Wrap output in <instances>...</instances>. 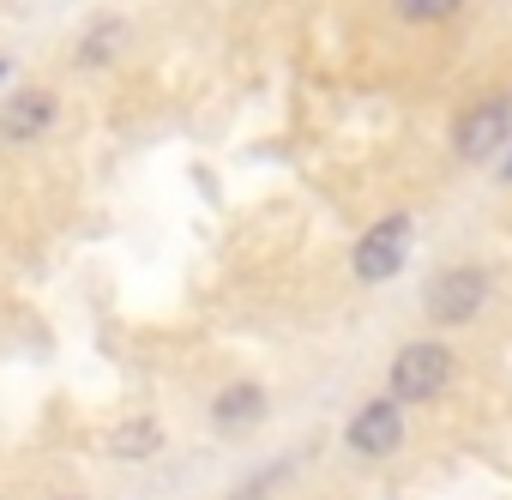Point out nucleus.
I'll return each instance as SVG.
<instances>
[{"mask_svg": "<svg viewBox=\"0 0 512 500\" xmlns=\"http://www.w3.org/2000/svg\"><path fill=\"white\" fill-rule=\"evenodd\" d=\"M404 241H410V217L404 211H392V217H380L362 241H356V278L362 284H386V278H398V266H404Z\"/></svg>", "mask_w": 512, "mask_h": 500, "instance_id": "2", "label": "nucleus"}, {"mask_svg": "<svg viewBox=\"0 0 512 500\" xmlns=\"http://www.w3.org/2000/svg\"><path fill=\"white\" fill-rule=\"evenodd\" d=\"M121 43H127V25L103 19V25H97V31H91L85 43H79V67H103V61H109V55H115Z\"/></svg>", "mask_w": 512, "mask_h": 500, "instance_id": "8", "label": "nucleus"}, {"mask_svg": "<svg viewBox=\"0 0 512 500\" xmlns=\"http://www.w3.org/2000/svg\"><path fill=\"white\" fill-rule=\"evenodd\" d=\"M506 181H512V157H506Z\"/></svg>", "mask_w": 512, "mask_h": 500, "instance_id": "12", "label": "nucleus"}, {"mask_svg": "<svg viewBox=\"0 0 512 500\" xmlns=\"http://www.w3.org/2000/svg\"><path fill=\"white\" fill-rule=\"evenodd\" d=\"M0 79H7V61H0Z\"/></svg>", "mask_w": 512, "mask_h": 500, "instance_id": "13", "label": "nucleus"}, {"mask_svg": "<svg viewBox=\"0 0 512 500\" xmlns=\"http://www.w3.org/2000/svg\"><path fill=\"white\" fill-rule=\"evenodd\" d=\"M229 500H272V482H247V488H235Z\"/></svg>", "mask_w": 512, "mask_h": 500, "instance_id": "11", "label": "nucleus"}, {"mask_svg": "<svg viewBox=\"0 0 512 500\" xmlns=\"http://www.w3.org/2000/svg\"><path fill=\"white\" fill-rule=\"evenodd\" d=\"M344 440H350V452H362V458H386V452H398V440H404V410H398L392 398H374V404H362V410L350 416Z\"/></svg>", "mask_w": 512, "mask_h": 500, "instance_id": "5", "label": "nucleus"}, {"mask_svg": "<svg viewBox=\"0 0 512 500\" xmlns=\"http://www.w3.org/2000/svg\"><path fill=\"white\" fill-rule=\"evenodd\" d=\"M151 446H157V428H151V422L121 428V434H115V452H127V458H139V452H151Z\"/></svg>", "mask_w": 512, "mask_h": 500, "instance_id": "10", "label": "nucleus"}, {"mask_svg": "<svg viewBox=\"0 0 512 500\" xmlns=\"http://www.w3.org/2000/svg\"><path fill=\"white\" fill-rule=\"evenodd\" d=\"M506 139H512V103H506V97H488V103L464 109V115H458V127H452V145H458V157H464V163L494 157Z\"/></svg>", "mask_w": 512, "mask_h": 500, "instance_id": "3", "label": "nucleus"}, {"mask_svg": "<svg viewBox=\"0 0 512 500\" xmlns=\"http://www.w3.org/2000/svg\"><path fill=\"white\" fill-rule=\"evenodd\" d=\"M266 416V386H253V380H235L211 398V422L217 428H253Z\"/></svg>", "mask_w": 512, "mask_h": 500, "instance_id": "7", "label": "nucleus"}, {"mask_svg": "<svg viewBox=\"0 0 512 500\" xmlns=\"http://www.w3.org/2000/svg\"><path fill=\"white\" fill-rule=\"evenodd\" d=\"M49 121H55V97H49V91H19L7 109H0V139L25 145V139L49 133Z\"/></svg>", "mask_w": 512, "mask_h": 500, "instance_id": "6", "label": "nucleus"}, {"mask_svg": "<svg viewBox=\"0 0 512 500\" xmlns=\"http://www.w3.org/2000/svg\"><path fill=\"white\" fill-rule=\"evenodd\" d=\"M452 350L446 344H434V338H416V344H404L398 356H392V404H428L434 392H446V380H452Z\"/></svg>", "mask_w": 512, "mask_h": 500, "instance_id": "1", "label": "nucleus"}, {"mask_svg": "<svg viewBox=\"0 0 512 500\" xmlns=\"http://www.w3.org/2000/svg\"><path fill=\"white\" fill-rule=\"evenodd\" d=\"M488 296V278L476 266H458V272H440L434 290H428V320L434 326H464Z\"/></svg>", "mask_w": 512, "mask_h": 500, "instance_id": "4", "label": "nucleus"}, {"mask_svg": "<svg viewBox=\"0 0 512 500\" xmlns=\"http://www.w3.org/2000/svg\"><path fill=\"white\" fill-rule=\"evenodd\" d=\"M464 7V0H398V13L410 19V25H440V19H452Z\"/></svg>", "mask_w": 512, "mask_h": 500, "instance_id": "9", "label": "nucleus"}]
</instances>
